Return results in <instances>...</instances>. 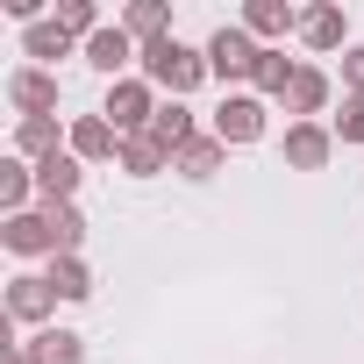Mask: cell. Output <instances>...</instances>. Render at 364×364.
Wrapping results in <instances>:
<instances>
[{
  "label": "cell",
  "mask_w": 364,
  "mask_h": 364,
  "mask_svg": "<svg viewBox=\"0 0 364 364\" xmlns=\"http://www.w3.org/2000/svg\"><path fill=\"white\" fill-rule=\"evenodd\" d=\"M143 79H150L157 93H171V100H186V93H193L200 79H215V72H208V50L164 36V43H143Z\"/></svg>",
  "instance_id": "1"
},
{
  "label": "cell",
  "mask_w": 364,
  "mask_h": 364,
  "mask_svg": "<svg viewBox=\"0 0 364 364\" xmlns=\"http://www.w3.org/2000/svg\"><path fill=\"white\" fill-rule=\"evenodd\" d=\"M200 50H208V72H215L222 86H243V79H257V58H264V43H257L243 22H236V29L222 22V29H215Z\"/></svg>",
  "instance_id": "2"
},
{
  "label": "cell",
  "mask_w": 364,
  "mask_h": 364,
  "mask_svg": "<svg viewBox=\"0 0 364 364\" xmlns=\"http://www.w3.org/2000/svg\"><path fill=\"white\" fill-rule=\"evenodd\" d=\"M100 114H107L122 136H150V122H157V86H150V79H114Z\"/></svg>",
  "instance_id": "3"
},
{
  "label": "cell",
  "mask_w": 364,
  "mask_h": 364,
  "mask_svg": "<svg viewBox=\"0 0 364 364\" xmlns=\"http://www.w3.org/2000/svg\"><path fill=\"white\" fill-rule=\"evenodd\" d=\"M8 100L22 107V122H36V114H58V72H43V65H22V72H8Z\"/></svg>",
  "instance_id": "4"
},
{
  "label": "cell",
  "mask_w": 364,
  "mask_h": 364,
  "mask_svg": "<svg viewBox=\"0 0 364 364\" xmlns=\"http://www.w3.org/2000/svg\"><path fill=\"white\" fill-rule=\"evenodd\" d=\"M215 136H222V143H257V136H264V100H257V93H222Z\"/></svg>",
  "instance_id": "5"
},
{
  "label": "cell",
  "mask_w": 364,
  "mask_h": 364,
  "mask_svg": "<svg viewBox=\"0 0 364 364\" xmlns=\"http://www.w3.org/2000/svg\"><path fill=\"white\" fill-rule=\"evenodd\" d=\"M8 314L29 321V328H43V321L58 314V286L36 279V272H15V279H8Z\"/></svg>",
  "instance_id": "6"
},
{
  "label": "cell",
  "mask_w": 364,
  "mask_h": 364,
  "mask_svg": "<svg viewBox=\"0 0 364 364\" xmlns=\"http://www.w3.org/2000/svg\"><path fill=\"white\" fill-rule=\"evenodd\" d=\"M8 250L15 257H58V229H50V215L43 208H29V215H8Z\"/></svg>",
  "instance_id": "7"
},
{
  "label": "cell",
  "mask_w": 364,
  "mask_h": 364,
  "mask_svg": "<svg viewBox=\"0 0 364 364\" xmlns=\"http://www.w3.org/2000/svg\"><path fill=\"white\" fill-rule=\"evenodd\" d=\"M336 157V129H321V122H293L286 129V164L293 171H321Z\"/></svg>",
  "instance_id": "8"
},
{
  "label": "cell",
  "mask_w": 364,
  "mask_h": 364,
  "mask_svg": "<svg viewBox=\"0 0 364 364\" xmlns=\"http://www.w3.org/2000/svg\"><path fill=\"white\" fill-rule=\"evenodd\" d=\"M86 65H93V72H107V79H122L129 65H143V43H136L129 29H100V36L86 43Z\"/></svg>",
  "instance_id": "9"
},
{
  "label": "cell",
  "mask_w": 364,
  "mask_h": 364,
  "mask_svg": "<svg viewBox=\"0 0 364 364\" xmlns=\"http://www.w3.org/2000/svg\"><path fill=\"white\" fill-rule=\"evenodd\" d=\"M58 150H72V129H58V114H36V122L15 129V157H22V164H43V157H58Z\"/></svg>",
  "instance_id": "10"
},
{
  "label": "cell",
  "mask_w": 364,
  "mask_h": 364,
  "mask_svg": "<svg viewBox=\"0 0 364 364\" xmlns=\"http://www.w3.org/2000/svg\"><path fill=\"white\" fill-rule=\"evenodd\" d=\"M72 157H79V164L122 157V129H114L107 114H79V122H72Z\"/></svg>",
  "instance_id": "11"
},
{
  "label": "cell",
  "mask_w": 364,
  "mask_h": 364,
  "mask_svg": "<svg viewBox=\"0 0 364 364\" xmlns=\"http://www.w3.org/2000/svg\"><path fill=\"white\" fill-rule=\"evenodd\" d=\"M200 136V122H193V107L186 100H157V122H150V143L164 150V157H178V150H186Z\"/></svg>",
  "instance_id": "12"
},
{
  "label": "cell",
  "mask_w": 364,
  "mask_h": 364,
  "mask_svg": "<svg viewBox=\"0 0 364 364\" xmlns=\"http://www.w3.org/2000/svg\"><path fill=\"white\" fill-rule=\"evenodd\" d=\"M79 157L72 150H58V157H43L36 164V193H43V208H72V193H79Z\"/></svg>",
  "instance_id": "13"
},
{
  "label": "cell",
  "mask_w": 364,
  "mask_h": 364,
  "mask_svg": "<svg viewBox=\"0 0 364 364\" xmlns=\"http://www.w3.org/2000/svg\"><path fill=\"white\" fill-rule=\"evenodd\" d=\"M243 29H250L264 50H279V36H300V15L286 8V0H250V8H243Z\"/></svg>",
  "instance_id": "14"
},
{
  "label": "cell",
  "mask_w": 364,
  "mask_h": 364,
  "mask_svg": "<svg viewBox=\"0 0 364 364\" xmlns=\"http://www.w3.org/2000/svg\"><path fill=\"white\" fill-rule=\"evenodd\" d=\"M22 364H86V336L72 328H36L22 343Z\"/></svg>",
  "instance_id": "15"
},
{
  "label": "cell",
  "mask_w": 364,
  "mask_h": 364,
  "mask_svg": "<svg viewBox=\"0 0 364 364\" xmlns=\"http://www.w3.org/2000/svg\"><path fill=\"white\" fill-rule=\"evenodd\" d=\"M343 36H350V22H343L336 0H321V8H300V43H307V50H343Z\"/></svg>",
  "instance_id": "16"
},
{
  "label": "cell",
  "mask_w": 364,
  "mask_h": 364,
  "mask_svg": "<svg viewBox=\"0 0 364 364\" xmlns=\"http://www.w3.org/2000/svg\"><path fill=\"white\" fill-rule=\"evenodd\" d=\"M222 157H229V143L208 129V136H193L186 150L171 157V171H178V178H215V171H222Z\"/></svg>",
  "instance_id": "17"
},
{
  "label": "cell",
  "mask_w": 364,
  "mask_h": 364,
  "mask_svg": "<svg viewBox=\"0 0 364 364\" xmlns=\"http://www.w3.org/2000/svg\"><path fill=\"white\" fill-rule=\"evenodd\" d=\"M328 107V72H314V65H300V79H293V93H286V114H300V122H314Z\"/></svg>",
  "instance_id": "18"
},
{
  "label": "cell",
  "mask_w": 364,
  "mask_h": 364,
  "mask_svg": "<svg viewBox=\"0 0 364 364\" xmlns=\"http://www.w3.org/2000/svg\"><path fill=\"white\" fill-rule=\"evenodd\" d=\"M122 29H129L136 43H164V36H171V8H164V0H136V8L122 15Z\"/></svg>",
  "instance_id": "19"
},
{
  "label": "cell",
  "mask_w": 364,
  "mask_h": 364,
  "mask_svg": "<svg viewBox=\"0 0 364 364\" xmlns=\"http://www.w3.org/2000/svg\"><path fill=\"white\" fill-rule=\"evenodd\" d=\"M29 193H36V164L8 157V164H0V208H8V215H29Z\"/></svg>",
  "instance_id": "20"
},
{
  "label": "cell",
  "mask_w": 364,
  "mask_h": 364,
  "mask_svg": "<svg viewBox=\"0 0 364 364\" xmlns=\"http://www.w3.org/2000/svg\"><path fill=\"white\" fill-rule=\"evenodd\" d=\"M293 79H300V65H293L286 50H264V58H257V79H250V86H257V93H272V100H286V93H293Z\"/></svg>",
  "instance_id": "21"
},
{
  "label": "cell",
  "mask_w": 364,
  "mask_h": 364,
  "mask_svg": "<svg viewBox=\"0 0 364 364\" xmlns=\"http://www.w3.org/2000/svg\"><path fill=\"white\" fill-rule=\"evenodd\" d=\"M50 22H58V29H65L79 50L100 36V15H93V0H58V15H50Z\"/></svg>",
  "instance_id": "22"
},
{
  "label": "cell",
  "mask_w": 364,
  "mask_h": 364,
  "mask_svg": "<svg viewBox=\"0 0 364 364\" xmlns=\"http://www.w3.org/2000/svg\"><path fill=\"white\" fill-rule=\"evenodd\" d=\"M164 164H171V157H164L150 136H122V171H129V178H157Z\"/></svg>",
  "instance_id": "23"
},
{
  "label": "cell",
  "mask_w": 364,
  "mask_h": 364,
  "mask_svg": "<svg viewBox=\"0 0 364 364\" xmlns=\"http://www.w3.org/2000/svg\"><path fill=\"white\" fill-rule=\"evenodd\" d=\"M50 286H58V300H86L93 293V272H86V257H50V272H43Z\"/></svg>",
  "instance_id": "24"
},
{
  "label": "cell",
  "mask_w": 364,
  "mask_h": 364,
  "mask_svg": "<svg viewBox=\"0 0 364 364\" xmlns=\"http://www.w3.org/2000/svg\"><path fill=\"white\" fill-rule=\"evenodd\" d=\"M22 50L29 58H72V36L58 22H36V29H22Z\"/></svg>",
  "instance_id": "25"
},
{
  "label": "cell",
  "mask_w": 364,
  "mask_h": 364,
  "mask_svg": "<svg viewBox=\"0 0 364 364\" xmlns=\"http://www.w3.org/2000/svg\"><path fill=\"white\" fill-rule=\"evenodd\" d=\"M50 215V229H58V257H79V243H86V215L79 208H43Z\"/></svg>",
  "instance_id": "26"
},
{
  "label": "cell",
  "mask_w": 364,
  "mask_h": 364,
  "mask_svg": "<svg viewBox=\"0 0 364 364\" xmlns=\"http://www.w3.org/2000/svg\"><path fill=\"white\" fill-rule=\"evenodd\" d=\"M336 136H343V143H364V100H343V114H336Z\"/></svg>",
  "instance_id": "27"
},
{
  "label": "cell",
  "mask_w": 364,
  "mask_h": 364,
  "mask_svg": "<svg viewBox=\"0 0 364 364\" xmlns=\"http://www.w3.org/2000/svg\"><path fill=\"white\" fill-rule=\"evenodd\" d=\"M343 86H350V100H364V43L343 50Z\"/></svg>",
  "instance_id": "28"
}]
</instances>
